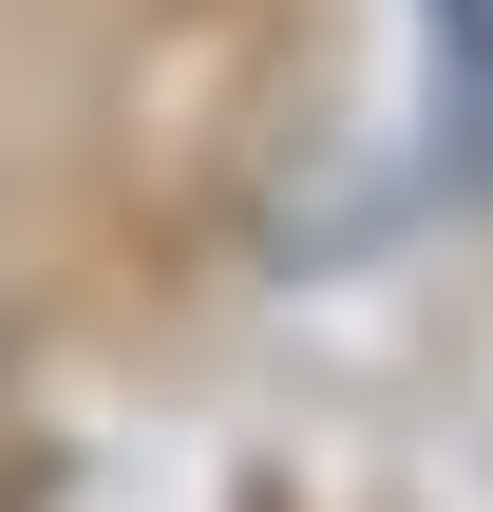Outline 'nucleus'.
I'll use <instances>...</instances> for the list:
<instances>
[{
    "label": "nucleus",
    "instance_id": "obj_1",
    "mask_svg": "<svg viewBox=\"0 0 493 512\" xmlns=\"http://www.w3.org/2000/svg\"><path fill=\"white\" fill-rule=\"evenodd\" d=\"M418 38H437V190L493 209V0H418Z\"/></svg>",
    "mask_w": 493,
    "mask_h": 512
}]
</instances>
